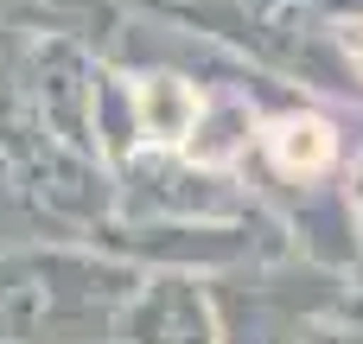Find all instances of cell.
Listing matches in <instances>:
<instances>
[{
  "mask_svg": "<svg viewBox=\"0 0 363 344\" xmlns=\"http://www.w3.org/2000/svg\"><path fill=\"white\" fill-rule=\"evenodd\" d=\"M351 198H363V147H357V160H351Z\"/></svg>",
  "mask_w": 363,
  "mask_h": 344,
  "instance_id": "obj_11",
  "label": "cell"
},
{
  "mask_svg": "<svg viewBox=\"0 0 363 344\" xmlns=\"http://www.w3.org/2000/svg\"><path fill=\"white\" fill-rule=\"evenodd\" d=\"M306 344H363V326L357 319H332V326H319Z\"/></svg>",
  "mask_w": 363,
  "mask_h": 344,
  "instance_id": "obj_10",
  "label": "cell"
},
{
  "mask_svg": "<svg viewBox=\"0 0 363 344\" xmlns=\"http://www.w3.org/2000/svg\"><path fill=\"white\" fill-rule=\"evenodd\" d=\"M351 134L345 121L300 96L274 115H262L255 128V160H249V185L262 192L268 211L294 204V198H313V192H332V185H351Z\"/></svg>",
  "mask_w": 363,
  "mask_h": 344,
  "instance_id": "obj_5",
  "label": "cell"
},
{
  "mask_svg": "<svg viewBox=\"0 0 363 344\" xmlns=\"http://www.w3.org/2000/svg\"><path fill=\"white\" fill-rule=\"evenodd\" d=\"M147 268L77 243L38 236L0 249V344H121Z\"/></svg>",
  "mask_w": 363,
  "mask_h": 344,
  "instance_id": "obj_1",
  "label": "cell"
},
{
  "mask_svg": "<svg viewBox=\"0 0 363 344\" xmlns=\"http://www.w3.org/2000/svg\"><path fill=\"white\" fill-rule=\"evenodd\" d=\"M134 6H140V0H134Z\"/></svg>",
  "mask_w": 363,
  "mask_h": 344,
  "instance_id": "obj_13",
  "label": "cell"
},
{
  "mask_svg": "<svg viewBox=\"0 0 363 344\" xmlns=\"http://www.w3.org/2000/svg\"><path fill=\"white\" fill-rule=\"evenodd\" d=\"M0 26L19 38H77L115 57L121 32L134 26V6L128 0H0Z\"/></svg>",
  "mask_w": 363,
  "mask_h": 344,
  "instance_id": "obj_8",
  "label": "cell"
},
{
  "mask_svg": "<svg viewBox=\"0 0 363 344\" xmlns=\"http://www.w3.org/2000/svg\"><path fill=\"white\" fill-rule=\"evenodd\" d=\"M108 77H115V64H108L102 51L77 45V38H26V70H19V83H26V96H32V109L45 115V128H51L70 153L102 160V166H108V153H102Z\"/></svg>",
  "mask_w": 363,
  "mask_h": 344,
  "instance_id": "obj_6",
  "label": "cell"
},
{
  "mask_svg": "<svg viewBox=\"0 0 363 344\" xmlns=\"http://www.w3.org/2000/svg\"><path fill=\"white\" fill-rule=\"evenodd\" d=\"M19 70H26V38L0 26V96H6V89L19 83Z\"/></svg>",
  "mask_w": 363,
  "mask_h": 344,
  "instance_id": "obj_9",
  "label": "cell"
},
{
  "mask_svg": "<svg viewBox=\"0 0 363 344\" xmlns=\"http://www.w3.org/2000/svg\"><path fill=\"white\" fill-rule=\"evenodd\" d=\"M121 344H230L217 281H204V274H147L140 300L121 319Z\"/></svg>",
  "mask_w": 363,
  "mask_h": 344,
  "instance_id": "obj_7",
  "label": "cell"
},
{
  "mask_svg": "<svg viewBox=\"0 0 363 344\" xmlns=\"http://www.w3.org/2000/svg\"><path fill=\"white\" fill-rule=\"evenodd\" d=\"M134 13L217 38L223 51L249 57L255 70H268L274 83H287L325 109L332 102L363 109V77L345 51V13H332L319 0H140Z\"/></svg>",
  "mask_w": 363,
  "mask_h": 344,
  "instance_id": "obj_2",
  "label": "cell"
},
{
  "mask_svg": "<svg viewBox=\"0 0 363 344\" xmlns=\"http://www.w3.org/2000/svg\"><path fill=\"white\" fill-rule=\"evenodd\" d=\"M351 211H357V255H363V198H351Z\"/></svg>",
  "mask_w": 363,
  "mask_h": 344,
  "instance_id": "obj_12",
  "label": "cell"
},
{
  "mask_svg": "<svg viewBox=\"0 0 363 344\" xmlns=\"http://www.w3.org/2000/svg\"><path fill=\"white\" fill-rule=\"evenodd\" d=\"M115 192L128 223H268L274 211L249 185V172L198 166L191 153H134L115 166ZM281 223V217H274Z\"/></svg>",
  "mask_w": 363,
  "mask_h": 344,
  "instance_id": "obj_4",
  "label": "cell"
},
{
  "mask_svg": "<svg viewBox=\"0 0 363 344\" xmlns=\"http://www.w3.org/2000/svg\"><path fill=\"white\" fill-rule=\"evenodd\" d=\"M0 211H19L45 223V236H77V243L121 211L115 172L102 160L70 153L32 109L26 83L0 96Z\"/></svg>",
  "mask_w": 363,
  "mask_h": 344,
  "instance_id": "obj_3",
  "label": "cell"
}]
</instances>
